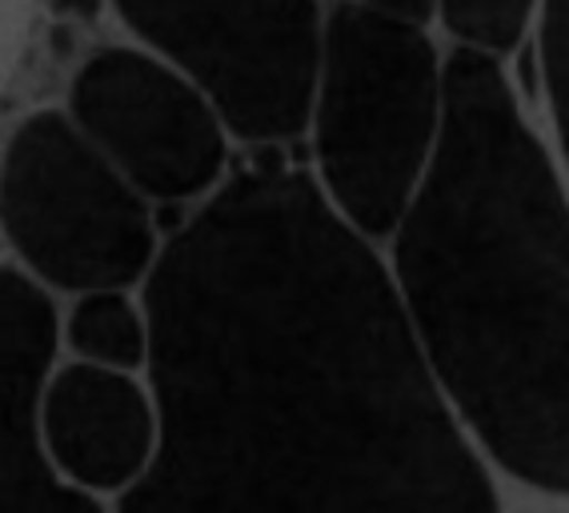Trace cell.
I'll use <instances>...</instances> for the list:
<instances>
[{"label": "cell", "mask_w": 569, "mask_h": 513, "mask_svg": "<svg viewBox=\"0 0 569 513\" xmlns=\"http://www.w3.org/2000/svg\"><path fill=\"white\" fill-rule=\"evenodd\" d=\"M144 305L157 445L117 513H501L393 281L301 173L229 181Z\"/></svg>", "instance_id": "obj_1"}, {"label": "cell", "mask_w": 569, "mask_h": 513, "mask_svg": "<svg viewBox=\"0 0 569 513\" xmlns=\"http://www.w3.org/2000/svg\"><path fill=\"white\" fill-rule=\"evenodd\" d=\"M366 9L381 12V17H389V21H401V24H421L433 17V9H438V0H366Z\"/></svg>", "instance_id": "obj_12"}, {"label": "cell", "mask_w": 569, "mask_h": 513, "mask_svg": "<svg viewBox=\"0 0 569 513\" xmlns=\"http://www.w3.org/2000/svg\"><path fill=\"white\" fill-rule=\"evenodd\" d=\"M72 117L117 173L161 201L204 193L224 164L213 104L141 52L104 49L89 57L72 81Z\"/></svg>", "instance_id": "obj_6"}, {"label": "cell", "mask_w": 569, "mask_h": 513, "mask_svg": "<svg viewBox=\"0 0 569 513\" xmlns=\"http://www.w3.org/2000/svg\"><path fill=\"white\" fill-rule=\"evenodd\" d=\"M397 225V301L441 398L509 477L566 493V201L489 52L449 57Z\"/></svg>", "instance_id": "obj_2"}, {"label": "cell", "mask_w": 569, "mask_h": 513, "mask_svg": "<svg viewBox=\"0 0 569 513\" xmlns=\"http://www.w3.org/2000/svg\"><path fill=\"white\" fill-rule=\"evenodd\" d=\"M57 353V313L41 285L0 265V513H104L52 470L41 398Z\"/></svg>", "instance_id": "obj_7"}, {"label": "cell", "mask_w": 569, "mask_h": 513, "mask_svg": "<svg viewBox=\"0 0 569 513\" xmlns=\"http://www.w3.org/2000/svg\"><path fill=\"white\" fill-rule=\"evenodd\" d=\"M441 12L449 29L466 37L469 49L498 57L521 41L533 0H441Z\"/></svg>", "instance_id": "obj_10"}, {"label": "cell", "mask_w": 569, "mask_h": 513, "mask_svg": "<svg viewBox=\"0 0 569 513\" xmlns=\"http://www.w3.org/2000/svg\"><path fill=\"white\" fill-rule=\"evenodd\" d=\"M124 21L173 57L244 141L306 129L321 61L317 0H117Z\"/></svg>", "instance_id": "obj_5"}, {"label": "cell", "mask_w": 569, "mask_h": 513, "mask_svg": "<svg viewBox=\"0 0 569 513\" xmlns=\"http://www.w3.org/2000/svg\"><path fill=\"white\" fill-rule=\"evenodd\" d=\"M566 0H541V72L561 137H566Z\"/></svg>", "instance_id": "obj_11"}, {"label": "cell", "mask_w": 569, "mask_h": 513, "mask_svg": "<svg viewBox=\"0 0 569 513\" xmlns=\"http://www.w3.org/2000/svg\"><path fill=\"white\" fill-rule=\"evenodd\" d=\"M0 225L49 285L72 293L121 289L153 265L144 201L61 113H37L12 133Z\"/></svg>", "instance_id": "obj_4"}, {"label": "cell", "mask_w": 569, "mask_h": 513, "mask_svg": "<svg viewBox=\"0 0 569 513\" xmlns=\"http://www.w3.org/2000/svg\"><path fill=\"white\" fill-rule=\"evenodd\" d=\"M41 437L52 470L84 493H124L153 457V398L121 370L64 365L44 381Z\"/></svg>", "instance_id": "obj_8"}, {"label": "cell", "mask_w": 569, "mask_h": 513, "mask_svg": "<svg viewBox=\"0 0 569 513\" xmlns=\"http://www.w3.org/2000/svg\"><path fill=\"white\" fill-rule=\"evenodd\" d=\"M69 341L89 365L104 370H137L149 353V333H144L141 313L117 293V289H97L77 301L69 318Z\"/></svg>", "instance_id": "obj_9"}, {"label": "cell", "mask_w": 569, "mask_h": 513, "mask_svg": "<svg viewBox=\"0 0 569 513\" xmlns=\"http://www.w3.org/2000/svg\"><path fill=\"white\" fill-rule=\"evenodd\" d=\"M52 4H57V12L77 17V21H92L101 12V0H52Z\"/></svg>", "instance_id": "obj_13"}, {"label": "cell", "mask_w": 569, "mask_h": 513, "mask_svg": "<svg viewBox=\"0 0 569 513\" xmlns=\"http://www.w3.org/2000/svg\"><path fill=\"white\" fill-rule=\"evenodd\" d=\"M317 157L361 233L397 229L429 161L441 113L433 44L417 24L337 4L317 61Z\"/></svg>", "instance_id": "obj_3"}]
</instances>
